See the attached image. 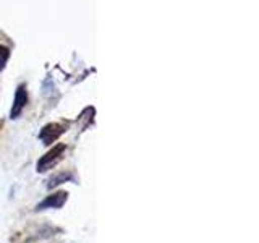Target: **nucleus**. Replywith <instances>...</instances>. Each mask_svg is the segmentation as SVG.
Here are the masks:
<instances>
[{
  "label": "nucleus",
  "instance_id": "obj_2",
  "mask_svg": "<svg viewBox=\"0 0 259 243\" xmlns=\"http://www.w3.org/2000/svg\"><path fill=\"white\" fill-rule=\"evenodd\" d=\"M68 199V193L67 191H57V193H52L49 194V196L42 201L39 202L36 206L37 211H42V209H49V208H54V209H59L65 205V201Z\"/></svg>",
  "mask_w": 259,
  "mask_h": 243
},
{
  "label": "nucleus",
  "instance_id": "obj_1",
  "mask_svg": "<svg viewBox=\"0 0 259 243\" xmlns=\"http://www.w3.org/2000/svg\"><path fill=\"white\" fill-rule=\"evenodd\" d=\"M65 151H67V146L65 144H57L49 151L46 156H42L37 162V172H46V170L52 169L57 162H60Z\"/></svg>",
  "mask_w": 259,
  "mask_h": 243
},
{
  "label": "nucleus",
  "instance_id": "obj_4",
  "mask_svg": "<svg viewBox=\"0 0 259 243\" xmlns=\"http://www.w3.org/2000/svg\"><path fill=\"white\" fill-rule=\"evenodd\" d=\"M28 104V93H26V88L24 86H20L18 91H16V96H15V104L12 107V112H10V117L12 118H16L23 112L24 105Z\"/></svg>",
  "mask_w": 259,
  "mask_h": 243
},
{
  "label": "nucleus",
  "instance_id": "obj_6",
  "mask_svg": "<svg viewBox=\"0 0 259 243\" xmlns=\"http://www.w3.org/2000/svg\"><path fill=\"white\" fill-rule=\"evenodd\" d=\"M7 59H8V49L0 47V68H2L4 65H5Z\"/></svg>",
  "mask_w": 259,
  "mask_h": 243
},
{
  "label": "nucleus",
  "instance_id": "obj_5",
  "mask_svg": "<svg viewBox=\"0 0 259 243\" xmlns=\"http://www.w3.org/2000/svg\"><path fill=\"white\" fill-rule=\"evenodd\" d=\"M68 178H71V175L70 174H60V175H57V177H54V178H51V182H49V188H52V186H57V185H60V183H63L65 180H68Z\"/></svg>",
  "mask_w": 259,
  "mask_h": 243
},
{
  "label": "nucleus",
  "instance_id": "obj_3",
  "mask_svg": "<svg viewBox=\"0 0 259 243\" xmlns=\"http://www.w3.org/2000/svg\"><path fill=\"white\" fill-rule=\"evenodd\" d=\"M65 132V125L63 124H49L42 130H40L39 138L42 140L44 144H52L57 138Z\"/></svg>",
  "mask_w": 259,
  "mask_h": 243
}]
</instances>
